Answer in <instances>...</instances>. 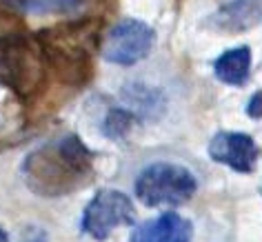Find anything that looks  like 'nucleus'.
Here are the masks:
<instances>
[{"label": "nucleus", "mask_w": 262, "mask_h": 242, "mask_svg": "<svg viewBox=\"0 0 262 242\" xmlns=\"http://www.w3.org/2000/svg\"><path fill=\"white\" fill-rule=\"evenodd\" d=\"M94 175V153L69 134L34 149L23 162V178L36 195L58 198L82 189Z\"/></svg>", "instance_id": "obj_1"}, {"label": "nucleus", "mask_w": 262, "mask_h": 242, "mask_svg": "<svg viewBox=\"0 0 262 242\" xmlns=\"http://www.w3.org/2000/svg\"><path fill=\"white\" fill-rule=\"evenodd\" d=\"M96 27L94 20H76L34 34L47 69L67 87L82 89L94 78Z\"/></svg>", "instance_id": "obj_2"}, {"label": "nucleus", "mask_w": 262, "mask_h": 242, "mask_svg": "<svg viewBox=\"0 0 262 242\" xmlns=\"http://www.w3.org/2000/svg\"><path fill=\"white\" fill-rule=\"evenodd\" d=\"M45 76L47 64L36 36L23 31H7L0 36V84L23 100H29L40 91Z\"/></svg>", "instance_id": "obj_3"}, {"label": "nucleus", "mask_w": 262, "mask_h": 242, "mask_svg": "<svg viewBox=\"0 0 262 242\" xmlns=\"http://www.w3.org/2000/svg\"><path fill=\"white\" fill-rule=\"evenodd\" d=\"M198 182L187 167L176 162H154L136 180V195L147 207H178L193 198Z\"/></svg>", "instance_id": "obj_4"}, {"label": "nucleus", "mask_w": 262, "mask_h": 242, "mask_svg": "<svg viewBox=\"0 0 262 242\" xmlns=\"http://www.w3.org/2000/svg\"><path fill=\"white\" fill-rule=\"evenodd\" d=\"M136 211L129 195L118 189H100L82 213V231L94 240H107L118 227L134 225Z\"/></svg>", "instance_id": "obj_5"}, {"label": "nucleus", "mask_w": 262, "mask_h": 242, "mask_svg": "<svg viewBox=\"0 0 262 242\" xmlns=\"http://www.w3.org/2000/svg\"><path fill=\"white\" fill-rule=\"evenodd\" d=\"M156 34L149 25L127 18L114 25L102 40V58L114 64H136L151 54Z\"/></svg>", "instance_id": "obj_6"}, {"label": "nucleus", "mask_w": 262, "mask_h": 242, "mask_svg": "<svg viewBox=\"0 0 262 242\" xmlns=\"http://www.w3.org/2000/svg\"><path fill=\"white\" fill-rule=\"evenodd\" d=\"M209 156L238 173H251L258 162L260 149L249 134L220 131L209 142Z\"/></svg>", "instance_id": "obj_7"}, {"label": "nucleus", "mask_w": 262, "mask_h": 242, "mask_svg": "<svg viewBox=\"0 0 262 242\" xmlns=\"http://www.w3.org/2000/svg\"><path fill=\"white\" fill-rule=\"evenodd\" d=\"M262 23V0H231L215 9L205 27L220 34H242Z\"/></svg>", "instance_id": "obj_8"}, {"label": "nucleus", "mask_w": 262, "mask_h": 242, "mask_svg": "<svg viewBox=\"0 0 262 242\" xmlns=\"http://www.w3.org/2000/svg\"><path fill=\"white\" fill-rule=\"evenodd\" d=\"M193 227L182 215L167 211L134 229L131 242H191Z\"/></svg>", "instance_id": "obj_9"}, {"label": "nucleus", "mask_w": 262, "mask_h": 242, "mask_svg": "<svg viewBox=\"0 0 262 242\" xmlns=\"http://www.w3.org/2000/svg\"><path fill=\"white\" fill-rule=\"evenodd\" d=\"M213 71L220 82L240 87L249 80V74H251V51H249V47H235L225 51L215 60Z\"/></svg>", "instance_id": "obj_10"}, {"label": "nucleus", "mask_w": 262, "mask_h": 242, "mask_svg": "<svg viewBox=\"0 0 262 242\" xmlns=\"http://www.w3.org/2000/svg\"><path fill=\"white\" fill-rule=\"evenodd\" d=\"M131 127V114L129 111H122V109H114L109 111V116L104 118L102 122V131L109 136V138H120L129 131Z\"/></svg>", "instance_id": "obj_11"}, {"label": "nucleus", "mask_w": 262, "mask_h": 242, "mask_svg": "<svg viewBox=\"0 0 262 242\" xmlns=\"http://www.w3.org/2000/svg\"><path fill=\"white\" fill-rule=\"evenodd\" d=\"M29 0H0V20L3 18H14L18 14H27Z\"/></svg>", "instance_id": "obj_12"}, {"label": "nucleus", "mask_w": 262, "mask_h": 242, "mask_svg": "<svg viewBox=\"0 0 262 242\" xmlns=\"http://www.w3.org/2000/svg\"><path fill=\"white\" fill-rule=\"evenodd\" d=\"M247 114L251 118H262V91H255L247 104Z\"/></svg>", "instance_id": "obj_13"}, {"label": "nucleus", "mask_w": 262, "mask_h": 242, "mask_svg": "<svg viewBox=\"0 0 262 242\" xmlns=\"http://www.w3.org/2000/svg\"><path fill=\"white\" fill-rule=\"evenodd\" d=\"M0 242H9V238H7V233L3 231V229H0Z\"/></svg>", "instance_id": "obj_14"}]
</instances>
